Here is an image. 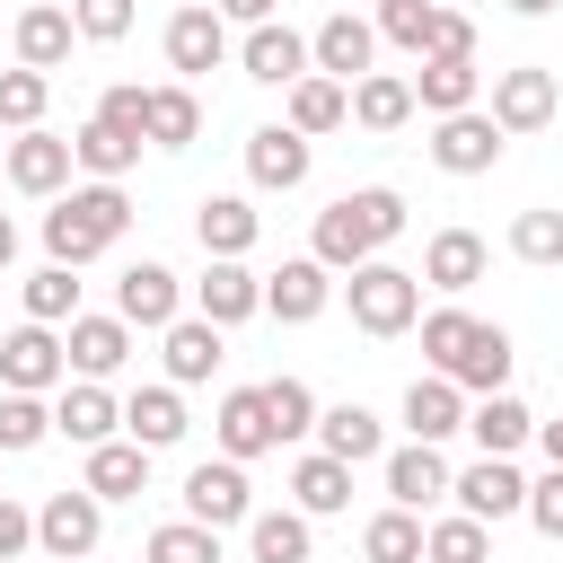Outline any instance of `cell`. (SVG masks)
Masks as SVG:
<instances>
[{
	"mask_svg": "<svg viewBox=\"0 0 563 563\" xmlns=\"http://www.w3.org/2000/svg\"><path fill=\"white\" fill-rule=\"evenodd\" d=\"M62 378H70V361H62V334H53V325L26 317V325L0 334V387H18V396H53Z\"/></svg>",
	"mask_w": 563,
	"mask_h": 563,
	"instance_id": "ba28073f",
	"label": "cell"
},
{
	"mask_svg": "<svg viewBox=\"0 0 563 563\" xmlns=\"http://www.w3.org/2000/svg\"><path fill=\"white\" fill-rule=\"evenodd\" d=\"M185 519H202V528H246V519H255L246 466H238V457H202V466L185 475Z\"/></svg>",
	"mask_w": 563,
	"mask_h": 563,
	"instance_id": "52a82bcc",
	"label": "cell"
},
{
	"mask_svg": "<svg viewBox=\"0 0 563 563\" xmlns=\"http://www.w3.org/2000/svg\"><path fill=\"white\" fill-rule=\"evenodd\" d=\"M211 440H220V457H264V449H282L273 440V413H264V387H229L220 396V422H211Z\"/></svg>",
	"mask_w": 563,
	"mask_h": 563,
	"instance_id": "603a6c76",
	"label": "cell"
},
{
	"mask_svg": "<svg viewBox=\"0 0 563 563\" xmlns=\"http://www.w3.org/2000/svg\"><path fill=\"white\" fill-rule=\"evenodd\" d=\"M449 493H457V510H466V519H484V528L528 510V475H519L510 457H475L466 475H449Z\"/></svg>",
	"mask_w": 563,
	"mask_h": 563,
	"instance_id": "4fadbf2b",
	"label": "cell"
},
{
	"mask_svg": "<svg viewBox=\"0 0 563 563\" xmlns=\"http://www.w3.org/2000/svg\"><path fill=\"white\" fill-rule=\"evenodd\" d=\"M325 299H334V273H325L317 255H290L282 273H264V308H273L282 325H317Z\"/></svg>",
	"mask_w": 563,
	"mask_h": 563,
	"instance_id": "e0dca14e",
	"label": "cell"
},
{
	"mask_svg": "<svg viewBox=\"0 0 563 563\" xmlns=\"http://www.w3.org/2000/svg\"><path fill=\"white\" fill-rule=\"evenodd\" d=\"M387 238H405V194H396V185H361V194H343V202L317 211L308 255H317L325 273H352V264H369Z\"/></svg>",
	"mask_w": 563,
	"mask_h": 563,
	"instance_id": "6da1fadb",
	"label": "cell"
},
{
	"mask_svg": "<svg viewBox=\"0 0 563 563\" xmlns=\"http://www.w3.org/2000/svg\"><path fill=\"white\" fill-rule=\"evenodd\" d=\"M369 62H378V26L352 18V9H334V18L308 35V70H325V79H343V88H352Z\"/></svg>",
	"mask_w": 563,
	"mask_h": 563,
	"instance_id": "5bb4252c",
	"label": "cell"
},
{
	"mask_svg": "<svg viewBox=\"0 0 563 563\" xmlns=\"http://www.w3.org/2000/svg\"><path fill=\"white\" fill-rule=\"evenodd\" d=\"M114 317H123V325H176V317H185V282H176L167 264H123Z\"/></svg>",
	"mask_w": 563,
	"mask_h": 563,
	"instance_id": "2e32d148",
	"label": "cell"
},
{
	"mask_svg": "<svg viewBox=\"0 0 563 563\" xmlns=\"http://www.w3.org/2000/svg\"><path fill=\"white\" fill-rule=\"evenodd\" d=\"M194 141H202V97L185 79L150 88V150H194Z\"/></svg>",
	"mask_w": 563,
	"mask_h": 563,
	"instance_id": "74e56055",
	"label": "cell"
},
{
	"mask_svg": "<svg viewBox=\"0 0 563 563\" xmlns=\"http://www.w3.org/2000/svg\"><path fill=\"white\" fill-rule=\"evenodd\" d=\"M255 229H264V220H255L246 194H202V202H194V238H202V255H246Z\"/></svg>",
	"mask_w": 563,
	"mask_h": 563,
	"instance_id": "f1b7e54d",
	"label": "cell"
},
{
	"mask_svg": "<svg viewBox=\"0 0 563 563\" xmlns=\"http://www.w3.org/2000/svg\"><path fill=\"white\" fill-rule=\"evenodd\" d=\"M185 431H194V422H185V396H176V387H132V396H123V440H141L150 457L176 449Z\"/></svg>",
	"mask_w": 563,
	"mask_h": 563,
	"instance_id": "484cf974",
	"label": "cell"
},
{
	"mask_svg": "<svg viewBox=\"0 0 563 563\" xmlns=\"http://www.w3.org/2000/svg\"><path fill=\"white\" fill-rule=\"evenodd\" d=\"M510 255H519V264H537V273H545V264H563V211H554V202L519 211V220H510Z\"/></svg>",
	"mask_w": 563,
	"mask_h": 563,
	"instance_id": "ee69618b",
	"label": "cell"
},
{
	"mask_svg": "<svg viewBox=\"0 0 563 563\" xmlns=\"http://www.w3.org/2000/svg\"><path fill=\"white\" fill-rule=\"evenodd\" d=\"M387 501H396V510H431V501H449V457H440V440H405V449H387Z\"/></svg>",
	"mask_w": 563,
	"mask_h": 563,
	"instance_id": "d6986e66",
	"label": "cell"
},
{
	"mask_svg": "<svg viewBox=\"0 0 563 563\" xmlns=\"http://www.w3.org/2000/svg\"><path fill=\"white\" fill-rule=\"evenodd\" d=\"M431 18H440V0H378V44H405V53H431Z\"/></svg>",
	"mask_w": 563,
	"mask_h": 563,
	"instance_id": "7dc6e473",
	"label": "cell"
},
{
	"mask_svg": "<svg viewBox=\"0 0 563 563\" xmlns=\"http://www.w3.org/2000/svg\"><path fill=\"white\" fill-rule=\"evenodd\" d=\"M0 150H9V141H0Z\"/></svg>",
	"mask_w": 563,
	"mask_h": 563,
	"instance_id": "680465c9",
	"label": "cell"
},
{
	"mask_svg": "<svg viewBox=\"0 0 563 563\" xmlns=\"http://www.w3.org/2000/svg\"><path fill=\"white\" fill-rule=\"evenodd\" d=\"M79 484H88L97 501H141V493H150V449H141V440H97Z\"/></svg>",
	"mask_w": 563,
	"mask_h": 563,
	"instance_id": "4316f807",
	"label": "cell"
},
{
	"mask_svg": "<svg viewBox=\"0 0 563 563\" xmlns=\"http://www.w3.org/2000/svg\"><path fill=\"white\" fill-rule=\"evenodd\" d=\"M510 141L519 132H545L554 123V70H537V62H519V70H493V106H484Z\"/></svg>",
	"mask_w": 563,
	"mask_h": 563,
	"instance_id": "8fae6325",
	"label": "cell"
},
{
	"mask_svg": "<svg viewBox=\"0 0 563 563\" xmlns=\"http://www.w3.org/2000/svg\"><path fill=\"white\" fill-rule=\"evenodd\" d=\"M44 106H53V70H0V132H35L44 123Z\"/></svg>",
	"mask_w": 563,
	"mask_h": 563,
	"instance_id": "60d3db41",
	"label": "cell"
},
{
	"mask_svg": "<svg viewBox=\"0 0 563 563\" xmlns=\"http://www.w3.org/2000/svg\"><path fill=\"white\" fill-rule=\"evenodd\" d=\"M9 264H18V220L0 211V273H9Z\"/></svg>",
	"mask_w": 563,
	"mask_h": 563,
	"instance_id": "11a10c76",
	"label": "cell"
},
{
	"mask_svg": "<svg viewBox=\"0 0 563 563\" xmlns=\"http://www.w3.org/2000/svg\"><path fill=\"white\" fill-rule=\"evenodd\" d=\"M26 317H35V325H70V317H79V282H70V264L26 273Z\"/></svg>",
	"mask_w": 563,
	"mask_h": 563,
	"instance_id": "f6af8a7d",
	"label": "cell"
},
{
	"mask_svg": "<svg viewBox=\"0 0 563 563\" xmlns=\"http://www.w3.org/2000/svg\"><path fill=\"white\" fill-rule=\"evenodd\" d=\"M70 26L88 44H123L132 35V0H70Z\"/></svg>",
	"mask_w": 563,
	"mask_h": 563,
	"instance_id": "681fc988",
	"label": "cell"
},
{
	"mask_svg": "<svg viewBox=\"0 0 563 563\" xmlns=\"http://www.w3.org/2000/svg\"><path fill=\"white\" fill-rule=\"evenodd\" d=\"M53 431L79 440V449H97V440L123 431V405L106 396V378H62V396H53Z\"/></svg>",
	"mask_w": 563,
	"mask_h": 563,
	"instance_id": "ac0fdd59",
	"label": "cell"
},
{
	"mask_svg": "<svg viewBox=\"0 0 563 563\" xmlns=\"http://www.w3.org/2000/svg\"><path fill=\"white\" fill-rule=\"evenodd\" d=\"M238 62H246V79L255 88H290L299 70H308V35H290V26H246V44H238Z\"/></svg>",
	"mask_w": 563,
	"mask_h": 563,
	"instance_id": "cb8c5ba5",
	"label": "cell"
},
{
	"mask_svg": "<svg viewBox=\"0 0 563 563\" xmlns=\"http://www.w3.org/2000/svg\"><path fill=\"white\" fill-rule=\"evenodd\" d=\"M343 299H352V325L387 343V334H405V325L422 317V273H405V264H378V255H369V264H352V273H343Z\"/></svg>",
	"mask_w": 563,
	"mask_h": 563,
	"instance_id": "277c9868",
	"label": "cell"
},
{
	"mask_svg": "<svg viewBox=\"0 0 563 563\" xmlns=\"http://www.w3.org/2000/svg\"><path fill=\"white\" fill-rule=\"evenodd\" d=\"M308 132H290V123H255L246 132V176L264 185V194H290V185H308Z\"/></svg>",
	"mask_w": 563,
	"mask_h": 563,
	"instance_id": "9a60e30c",
	"label": "cell"
},
{
	"mask_svg": "<svg viewBox=\"0 0 563 563\" xmlns=\"http://www.w3.org/2000/svg\"><path fill=\"white\" fill-rule=\"evenodd\" d=\"M141 563H220V528H202V519H167V528H150Z\"/></svg>",
	"mask_w": 563,
	"mask_h": 563,
	"instance_id": "7bdbcfd3",
	"label": "cell"
},
{
	"mask_svg": "<svg viewBox=\"0 0 563 563\" xmlns=\"http://www.w3.org/2000/svg\"><path fill=\"white\" fill-rule=\"evenodd\" d=\"M352 123H361V132H405V123H413V79L361 70V79H352Z\"/></svg>",
	"mask_w": 563,
	"mask_h": 563,
	"instance_id": "d6a6232c",
	"label": "cell"
},
{
	"mask_svg": "<svg viewBox=\"0 0 563 563\" xmlns=\"http://www.w3.org/2000/svg\"><path fill=\"white\" fill-rule=\"evenodd\" d=\"M97 123H114V132L150 141V88H141V79H114V88L97 97Z\"/></svg>",
	"mask_w": 563,
	"mask_h": 563,
	"instance_id": "c3c4849f",
	"label": "cell"
},
{
	"mask_svg": "<svg viewBox=\"0 0 563 563\" xmlns=\"http://www.w3.org/2000/svg\"><path fill=\"white\" fill-rule=\"evenodd\" d=\"M70 158H79V167H88V176H97V185H123V176H132V167H141V141H132V132H114V123H97V114H88V123H79V132H70Z\"/></svg>",
	"mask_w": 563,
	"mask_h": 563,
	"instance_id": "e575fe53",
	"label": "cell"
},
{
	"mask_svg": "<svg viewBox=\"0 0 563 563\" xmlns=\"http://www.w3.org/2000/svg\"><path fill=\"white\" fill-rule=\"evenodd\" d=\"M123 229H132L123 185H97V176H88V185H62V194H53V211H44V255L79 273V264H97Z\"/></svg>",
	"mask_w": 563,
	"mask_h": 563,
	"instance_id": "7a4b0ae2",
	"label": "cell"
},
{
	"mask_svg": "<svg viewBox=\"0 0 563 563\" xmlns=\"http://www.w3.org/2000/svg\"><path fill=\"white\" fill-rule=\"evenodd\" d=\"M44 440H53V405H44V396L0 387V449H9V457H26V449H44Z\"/></svg>",
	"mask_w": 563,
	"mask_h": 563,
	"instance_id": "b9f144b4",
	"label": "cell"
},
{
	"mask_svg": "<svg viewBox=\"0 0 563 563\" xmlns=\"http://www.w3.org/2000/svg\"><path fill=\"white\" fill-rule=\"evenodd\" d=\"M528 519H537V537H563V466H545L528 484Z\"/></svg>",
	"mask_w": 563,
	"mask_h": 563,
	"instance_id": "f907efd6",
	"label": "cell"
},
{
	"mask_svg": "<svg viewBox=\"0 0 563 563\" xmlns=\"http://www.w3.org/2000/svg\"><path fill=\"white\" fill-rule=\"evenodd\" d=\"M501 150H510V132H501L484 106H466V114H431V167H440V176H493Z\"/></svg>",
	"mask_w": 563,
	"mask_h": 563,
	"instance_id": "5b68a950",
	"label": "cell"
},
{
	"mask_svg": "<svg viewBox=\"0 0 563 563\" xmlns=\"http://www.w3.org/2000/svg\"><path fill=\"white\" fill-rule=\"evenodd\" d=\"M211 9H220V18H238V26H264V18H273V0H211Z\"/></svg>",
	"mask_w": 563,
	"mask_h": 563,
	"instance_id": "db71d44e",
	"label": "cell"
},
{
	"mask_svg": "<svg viewBox=\"0 0 563 563\" xmlns=\"http://www.w3.org/2000/svg\"><path fill=\"white\" fill-rule=\"evenodd\" d=\"M97 537H106V501H97L88 484H70V493H44V510H35V545H44L53 563H79V554H97Z\"/></svg>",
	"mask_w": 563,
	"mask_h": 563,
	"instance_id": "8992f818",
	"label": "cell"
},
{
	"mask_svg": "<svg viewBox=\"0 0 563 563\" xmlns=\"http://www.w3.org/2000/svg\"><path fill=\"white\" fill-rule=\"evenodd\" d=\"M70 44H79V26H70V9H53V0H35V9L18 18V62H26V70H62V62H70Z\"/></svg>",
	"mask_w": 563,
	"mask_h": 563,
	"instance_id": "836d02e7",
	"label": "cell"
},
{
	"mask_svg": "<svg viewBox=\"0 0 563 563\" xmlns=\"http://www.w3.org/2000/svg\"><path fill=\"white\" fill-rule=\"evenodd\" d=\"M317 449L343 457V466H369V457L387 449V431H378L369 405H317Z\"/></svg>",
	"mask_w": 563,
	"mask_h": 563,
	"instance_id": "4dcf8cb0",
	"label": "cell"
},
{
	"mask_svg": "<svg viewBox=\"0 0 563 563\" xmlns=\"http://www.w3.org/2000/svg\"><path fill=\"white\" fill-rule=\"evenodd\" d=\"M255 308H264V273H246V255H211L202 282H194V317H211V325L229 334V325H246Z\"/></svg>",
	"mask_w": 563,
	"mask_h": 563,
	"instance_id": "9c48e42d",
	"label": "cell"
},
{
	"mask_svg": "<svg viewBox=\"0 0 563 563\" xmlns=\"http://www.w3.org/2000/svg\"><path fill=\"white\" fill-rule=\"evenodd\" d=\"M0 167H9V185H18V194L53 202V194L70 185V167H79V158H70V141H62V132H44V123H35V132H18V141L0 150Z\"/></svg>",
	"mask_w": 563,
	"mask_h": 563,
	"instance_id": "7c38bea8",
	"label": "cell"
},
{
	"mask_svg": "<svg viewBox=\"0 0 563 563\" xmlns=\"http://www.w3.org/2000/svg\"><path fill=\"white\" fill-rule=\"evenodd\" d=\"M246 554H255V563H308V554H317L308 510H255V519H246Z\"/></svg>",
	"mask_w": 563,
	"mask_h": 563,
	"instance_id": "8d00e7d4",
	"label": "cell"
},
{
	"mask_svg": "<svg viewBox=\"0 0 563 563\" xmlns=\"http://www.w3.org/2000/svg\"><path fill=\"white\" fill-rule=\"evenodd\" d=\"M563 0H510V18H554Z\"/></svg>",
	"mask_w": 563,
	"mask_h": 563,
	"instance_id": "6f0895ef",
	"label": "cell"
},
{
	"mask_svg": "<svg viewBox=\"0 0 563 563\" xmlns=\"http://www.w3.org/2000/svg\"><path fill=\"white\" fill-rule=\"evenodd\" d=\"M264 413H273V440H308V431H317L308 378H264Z\"/></svg>",
	"mask_w": 563,
	"mask_h": 563,
	"instance_id": "bcb514c9",
	"label": "cell"
},
{
	"mask_svg": "<svg viewBox=\"0 0 563 563\" xmlns=\"http://www.w3.org/2000/svg\"><path fill=\"white\" fill-rule=\"evenodd\" d=\"M158 361H167V387H202V378L220 369V325H211V317L158 325Z\"/></svg>",
	"mask_w": 563,
	"mask_h": 563,
	"instance_id": "7402d4cb",
	"label": "cell"
},
{
	"mask_svg": "<svg viewBox=\"0 0 563 563\" xmlns=\"http://www.w3.org/2000/svg\"><path fill=\"white\" fill-rule=\"evenodd\" d=\"M361 554H369V563H422V510H396V501H387V510L361 528Z\"/></svg>",
	"mask_w": 563,
	"mask_h": 563,
	"instance_id": "ab89813d",
	"label": "cell"
},
{
	"mask_svg": "<svg viewBox=\"0 0 563 563\" xmlns=\"http://www.w3.org/2000/svg\"><path fill=\"white\" fill-rule=\"evenodd\" d=\"M413 325H422V352H431L440 378H457V387H475V396L510 387V334H501V325H484V317H466V308H431V317H413Z\"/></svg>",
	"mask_w": 563,
	"mask_h": 563,
	"instance_id": "3957f363",
	"label": "cell"
},
{
	"mask_svg": "<svg viewBox=\"0 0 563 563\" xmlns=\"http://www.w3.org/2000/svg\"><path fill=\"white\" fill-rule=\"evenodd\" d=\"M431 53H475V18H457V9L440 0V18H431Z\"/></svg>",
	"mask_w": 563,
	"mask_h": 563,
	"instance_id": "f5cc1de1",
	"label": "cell"
},
{
	"mask_svg": "<svg viewBox=\"0 0 563 563\" xmlns=\"http://www.w3.org/2000/svg\"><path fill=\"white\" fill-rule=\"evenodd\" d=\"M405 431H413V440H449V431H466V387L440 378V369L413 378V387H405Z\"/></svg>",
	"mask_w": 563,
	"mask_h": 563,
	"instance_id": "f546056e",
	"label": "cell"
},
{
	"mask_svg": "<svg viewBox=\"0 0 563 563\" xmlns=\"http://www.w3.org/2000/svg\"><path fill=\"white\" fill-rule=\"evenodd\" d=\"M62 361H70L79 378H114V369L132 361V325H123V317H70Z\"/></svg>",
	"mask_w": 563,
	"mask_h": 563,
	"instance_id": "44dd1931",
	"label": "cell"
},
{
	"mask_svg": "<svg viewBox=\"0 0 563 563\" xmlns=\"http://www.w3.org/2000/svg\"><path fill=\"white\" fill-rule=\"evenodd\" d=\"M290 510H308V519L352 510V466H343V457H325V449H308V457L290 466Z\"/></svg>",
	"mask_w": 563,
	"mask_h": 563,
	"instance_id": "1f68e13d",
	"label": "cell"
},
{
	"mask_svg": "<svg viewBox=\"0 0 563 563\" xmlns=\"http://www.w3.org/2000/svg\"><path fill=\"white\" fill-rule=\"evenodd\" d=\"M466 431H475V449H484V457H510V449L537 431V413H528L510 387H493L484 405H466Z\"/></svg>",
	"mask_w": 563,
	"mask_h": 563,
	"instance_id": "d590c367",
	"label": "cell"
},
{
	"mask_svg": "<svg viewBox=\"0 0 563 563\" xmlns=\"http://www.w3.org/2000/svg\"><path fill=\"white\" fill-rule=\"evenodd\" d=\"M475 97H484L475 53H422V79H413V106L422 114H466Z\"/></svg>",
	"mask_w": 563,
	"mask_h": 563,
	"instance_id": "ffe728a7",
	"label": "cell"
},
{
	"mask_svg": "<svg viewBox=\"0 0 563 563\" xmlns=\"http://www.w3.org/2000/svg\"><path fill=\"white\" fill-rule=\"evenodd\" d=\"M422 282H431L440 299H466V290L484 282V238H475V229H440V238L422 246Z\"/></svg>",
	"mask_w": 563,
	"mask_h": 563,
	"instance_id": "d4e9b609",
	"label": "cell"
},
{
	"mask_svg": "<svg viewBox=\"0 0 563 563\" xmlns=\"http://www.w3.org/2000/svg\"><path fill=\"white\" fill-rule=\"evenodd\" d=\"M220 62H229V18H220L211 0L176 9V18H167V70H176V79H202V70H220Z\"/></svg>",
	"mask_w": 563,
	"mask_h": 563,
	"instance_id": "30bf717a",
	"label": "cell"
},
{
	"mask_svg": "<svg viewBox=\"0 0 563 563\" xmlns=\"http://www.w3.org/2000/svg\"><path fill=\"white\" fill-rule=\"evenodd\" d=\"M422 563H493V528L466 519V510H449V519L422 528Z\"/></svg>",
	"mask_w": 563,
	"mask_h": 563,
	"instance_id": "f35d334b",
	"label": "cell"
},
{
	"mask_svg": "<svg viewBox=\"0 0 563 563\" xmlns=\"http://www.w3.org/2000/svg\"><path fill=\"white\" fill-rule=\"evenodd\" d=\"M26 545H35V510H26L18 493H0V563H18Z\"/></svg>",
	"mask_w": 563,
	"mask_h": 563,
	"instance_id": "816d5d0a",
	"label": "cell"
},
{
	"mask_svg": "<svg viewBox=\"0 0 563 563\" xmlns=\"http://www.w3.org/2000/svg\"><path fill=\"white\" fill-rule=\"evenodd\" d=\"M537 440H545V457L563 466V422H537Z\"/></svg>",
	"mask_w": 563,
	"mask_h": 563,
	"instance_id": "9f6ffc18",
	"label": "cell"
},
{
	"mask_svg": "<svg viewBox=\"0 0 563 563\" xmlns=\"http://www.w3.org/2000/svg\"><path fill=\"white\" fill-rule=\"evenodd\" d=\"M282 97H290V114H282V123H290V132H308V141H317V132H334V123H352V88H343V79H325V70H299Z\"/></svg>",
	"mask_w": 563,
	"mask_h": 563,
	"instance_id": "83f0119b",
	"label": "cell"
}]
</instances>
